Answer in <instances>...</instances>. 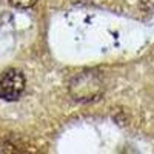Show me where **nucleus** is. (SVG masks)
<instances>
[{"label":"nucleus","mask_w":154,"mask_h":154,"mask_svg":"<svg viewBox=\"0 0 154 154\" xmlns=\"http://www.w3.org/2000/svg\"><path fill=\"white\" fill-rule=\"evenodd\" d=\"M69 94L77 102H96L103 96V82L94 72H82L69 82Z\"/></svg>","instance_id":"1"},{"label":"nucleus","mask_w":154,"mask_h":154,"mask_svg":"<svg viewBox=\"0 0 154 154\" xmlns=\"http://www.w3.org/2000/svg\"><path fill=\"white\" fill-rule=\"evenodd\" d=\"M26 86V80L22 71L9 68L0 74V99L6 102L17 100Z\"/></svg>","instance_id":"2"},{"label":"nucleus","mask_w":154,"mask_h":154,"mask_svg":"<svg viewBox=\"0 0 154 154\" xmlns=\"http://www.w3.org/2000/svg\"><path fill=\"white\" fill-rule=\"evenodd\" d=\"M12 6L16 8H20V9H26V8H31L35 5L37 0H9Z\"/></svg>","instance_id":"3"}]
</instances>
